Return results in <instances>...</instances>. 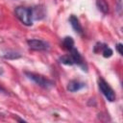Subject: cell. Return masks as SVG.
I'll list each match as a JSON object with an SVG mask.
<instances>
[{
	"label": "cell",
	"mask_w": 123,
	"mask_h": 123,
	"mask_svg": "<svg viewBox=\"0 0 123 123\" xmlns=\"http://www.w3.org/2000/svg\"><path fill=\"white\" fill-rule=\"evenodd\" d=\"M85 86V85L83 83H80L79 81H76V80H72L68 83L67 85V89L70 91V92H75V91H78L80 90L81 88H83Z\"/></svg>",
	"instance_id": "cell-7"
},
{
	"label": "cell",
	"mask_w": 123,
	"mask_h": 123,
	"mask_svg": "<svg viewBox=\"0 0 123 123\" xmlns=\"http://www.w3.org/2000/svg\"><path fill=\"white\" fill-rule=\"evenodd\" d=\"M98 86L99 88L101 90V92L103 93V95L110 101V102H113L115 100V94L112 90V88L103 80V79H99L98 80Z\"/></svg>",
	"instance_id": "cell-3"
},
{
	"label": "cell",
	"mask_w": 123,
	"mask_h": 123,
	"mask_svg": "<svg viewBox=\"0 0 123 123\" xmlns=\"http://www.w3.org/2000/svg\"><path fill=\"white\" fill-rule=\"evenodd\" d=\"M3 57H4V59H7V60H16V59L21 58V55H20L19 53H17V52H12V51H11V52L6 53Z\"/></svg>",
	"instance_id": "cell-11"
},
{
	"label": "cell",
	"mask_w": 123,
	"mask_h": 123,
	"mask_svg": "<svg viewBox=\"0 0 123 123\" xmlns=\"http://www.w3.org/2000/svg\"><path fill=\"white\" fill-rule=\"evenodd\" d=\"M15 15L26 26L32 25V10L25 7H17L15 9Z\"/></svg>",
	"instance_id": "cell-1"
},
{
	"label": "cell",
	"mask_w": 123,
	"mask_h": 123,
	"mask_svg": "<svg viewBox=\"0 0 123 123\" xmlns=\"http://www.w3.org/2000/svg\"><path fill=\"white\" fill-rule=\"evenodd\" d=\"M69 21H70V24H71L72 28L74 29V31H75L76 33L82 35V34H83V28H82V25H81L79 19L77 18V16H75V15L72 14V15L70 16V18H69Z\"/></svg>",
	"instance_id": "cell-6"
},
{
	"label": "cell",
	"mask_w": 123,
	"mask_h": 123,
	"mask_svg": "<svg viewBox=\"0 0 123 123\" xmlns=\"http://www.w3.org/2000/svg\"><path fill=\"white\" fill-rule=\"evenodd\" d=\"M96 5H97V8L99 9V11H101L103 13H107L109 12V5L106 2V0H97Z\"/></svg>",
	"instance_id": "cell-8"
},
{
	"label": "cell",
	"mask_w": 123,
	"mask_h": 123,
	"mask_svg": "<svg viewBox=\"0 0 123 123\" xmlns=\"http://www.w3.org/2000/svg\"><path fill=\"white\" fill-rule=\"evenodd\" d=\"M105 46H106V45H104V44H102V43H97V44L94 46V52H95V53H99L100 51H102V50L104 49Z\"/></svg>",
	"instance_id": "cell-13"
},
{
	"label": "cell",
	"mask_w": 123,
	"mask_h": 123,
	"mask_svg": "<svg viewBox=\"0 0 123 123\" xmlns=\"http://www.w3.org/2000/svg\"><path fill=\"white\" fill-rule=\"evenodd\" d=\"M29 47L36 51H42L47 50L49 48V44L41 39H29L27 41Z\"/></svg>",
	"instance_id": "cell-4"
},
{
	"label": "cell",
	"mask_w": 123,
	"mask_h": 123,
	"mask_svg": "<svg viewBox=\"0 0 123 123\" xmlns=\"http://www.w3.org/2000/svg\"><path fill=\"white\" fill-rule=\"evenodd\" d=\"M122 44L121 43H118L117 45H116V49H117V51H118V53L120 54V55H123V51H122Z\"/></svg>",
	"instance_id": "cell-14"
},
{
	"label": "cell",
	"mask_w": 123,
	"mask_h": 123,
	"mask_svg": "<svg viewBox=\"0 0 123 123\" xmlns=\"http://www.w3.org/2000/svg\"><path fill=\"white\" fill-rule=\"evenodd\" d=\"M26 76L31 79L32 81H34L36 84H37L38 86H40L41 87H44V88H50L54 86V83L48 79H46L45 77L41 76V75H38V74H36V73H31V72H25Z\"/></svg>",
	"instance_id": "cell-2"
},
{
	"label": "cell",
	"mask_w": 123,
	"mask_h": 123,
	"mask_svg": "<svg viewBox=\"0 0 123 123\" xmlns=\"http://www.w3.org/2000/svg\"><path fill=\"white\" fill-rule=\"evenodd\" d=\"M60 62L62 63H63V64H66V65H72V64H74V62H73V60H72V58H71L70 55H63V56H62L60 58Z\"/></svg>",
	"instance_id": "cell-10"
},
{
	"label": "cell",
	"mask_w": 123,
	"mask_h": 123,
	"mask_svg": "<svg viewBox=\"0 0 123 123\" xmlns=\"http://www.w3.org/2000/svg\"><path fill=\"white\" fill-rule=\"evenodd\" d=\"M62 45L66 50H71L74 47V40L71 37H65L62 40Z\"/></svg>",
	"instance_id": "cell-9"
},
{
	"label": "cell",
	"mask_w": 123,
	"mask_h": 123,
	"mask_svg": "<svg viewBox=\"0 0 123 123\" xmlns=\"http://www.w3.org/2000/svg\"><path fill=\"white\" fill-rule=\"evenodd\" d=\"M102 54L105 58H110L112 56V50L111 48H109L108 46H105L104 49L102 50Z\"/></svg>",
	"instance_id": "cell-12"
},
{
	"label": "cell",
	"mask_w": 123,
	"mask_h": 123,
	"mask_svg": "<svg viewBox=\"0 0 123 123\" xmlns=\"http://www.w3.org/2000/svg\"><path fill=\"white\" fill-rule=\"evenodd\" d=\"M70 56H71V58H72V60H73V62H74V63H77L78 65H80V66H82L83 68H85V67H84L85 62H84V60H83L81 54L79 53V51H78L77 49H75V48L73 47V48L70 50Z\"/></svg>",
	"instance_id": "cell-5"
}]
</instances>
